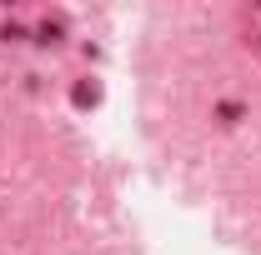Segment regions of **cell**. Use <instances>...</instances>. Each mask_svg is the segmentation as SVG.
I'll return each instance as SVG.
<instances>
[{"mask_svg": "<svg viewBox=\"0 0 261 255\" xmlns=\"http://www.w3.org/2000/svg\"><path fill=\"white\" fill-rule=\"evenodd\" d=\"M61 35H65V25H61V20H40V30H35V45H56Z\"/></svg>", "mask_w": 261, "mask_h": 255, "instance_id": "obj_1", "label": "cell"}, {"mask_svg": "<svg viewBox=\"0 0 261 255\" xmlns=\"http://www.w3.org/2000/svg\"><path fill=\"white\" fill-rule=\"evenodd\" d=\"M216 115H221L226 125H236V120L246 115V105H241V100H221V105H216Z\"/></svg>", "mask_w": 261, "mask_h": 255, "instance_id": "obj_2", "label": "cell"}, {"mask_svg": "<svg viewBox=\"0 0 261 255\" xmlns=\"http://www.w3.org/2000/svg\"><path fill=\"white\" fill-rule=\"evenodd\" d=\"M75 105H96V85H75Z\"/></svg>", "mask_w": 261, "mask_h": 255, "instance_id": "obj_3", "label": "cell"}]
</instances>
